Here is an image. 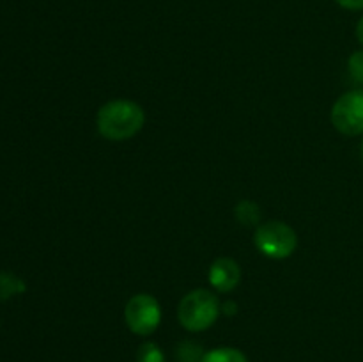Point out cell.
Wrapping results in <instances>:
<instances>
[{"instance_id":"5","label":"cell","mask_w":363,"mask_h":362,"mask_svg":"<svg viewBox=\"0 0 363 362\" xmlns=\"http://www.w3.org/2000/svg\"><path fill=\"white\" fill-rule=\"evenodd\" d=\"M332 123L340 133H363V91H350L340 96L332 109Z\"/></svg>"},{"instance_id":"4","label":"cell","mask_w":363,"mask_h":362,"mask_svg":"<svg viewBox=\"0 0 363 362\" xmlns=\"http://www.w3.org/2000/svg\"><path fill=\"white\" fill-rule=\"evenodd\" d=\"M124 318L130 330L137 336H151L162 322V307L149 293H138L128 300Z\"/></svg>"},{"instance_id":"7","label":"cell","mask_w":363,"mask_h":362,"mask_svg":"<svg viewBox=\"0 0 363 362\" xmlns=\"http://www.w3.org/2000/svg\"><path fill=\"white\" fill-rule=\"evenodd\" d=\"M201 362H248V358L245 357L243 351L236 350V348H215L211 351H206L202 355Z\"/></svg>"},{"instance_id":"1","label":"cell","mask_w":363,"mask_h":362,"mask_svg":"<svg viewBox=\"0 0 363 362\" xmlns=\"http://www.w3.org/2000/svg\"><path fill=\"white\" fill-rule=\"evenodd\" d=\"M144 110L130 99H112L98 112V131L106 141H128L144 126Z\"/></svg>"},{"instance_id":"10","label":"cell","mask_w":363,"mask_h":362,"mask_svg":"<svg viewBox=\"0 0 363 362\" xmlns=\"http://www.w3.org/2000/svg\"><path fill=\"white\" fill-rule=\"evenodd\" d=\"M137 362H165V355H163L162 348L156 343H147L140 344L137 351Z\"/></svg>"},{"instance_id":"12","label":"cell","mask_w":363,"mask_h":362,"mask_svg":"<svg viewBox=\"0 0 363 362\" xmlns=\"http://www.w3.org/2000/svg\"><path fill=\"white\" fill-rule=\"evenodd\" d=\"M347 67H350V73L353 77L354 82L363 84V50L360 52H354L353 55L347 60Z\"/></svg>"},{"instance_id":"14","label":"cell","mask_w":363,"mask_h":362,"mask_svg":"<svg viewBox=\"0 0 363 362\" xmlns=\"http://www.w3.org/2000/svg\"><path fill=\"white\" fill-rule=\"evenodd\" d=\"M357 38H358V41L363 45V16L360 18V21H358V25H357Z\"/></svg>"},{"instance_id":"3","label":"cell","mask_w":363,"mask_h":362,"mask_svg":"<svg viewBox=\"0 0 363 362\" xmlns=\"http://www.w3.org/2000/svg\"><path fill=\"white\" fill-rule=\"evenodd\" d=\"M254 243L262 256L272 259H286L296 251L298 236L291 226L280 220L261 224L255 229Z\"/></svg>"},{"instance_id":"8","label":"cell","mask_w":363,"mask_h":362,"mask_svg":"<svg viewBox=\"0 0 363 362\" xmlns=\"http://www.w3.org/2000/svg\"><path fill=\"white\" fill-rule=\"evenodd\" d=\"M25 290V284L21 283V279H18L16 275L9 272L0 273V300H7L13 295L21 293Z\"/></svg>"},{"instance_id":"9","label":"cell","mask_w":363,"mask_h":362,"mask_svg":"<svg viewBox=\"0 0 363 362\" xmlns=\"http://www.w3.org/2000/svg\"><path fill=\"white\" fill-rule=\"evenodd\" d=\"M236 216L241 224L245 226H252V224H257L261 219V212H259V206L254 204L250 201H243L236 206Z\"/></svg>"},{"instance_id":"6","label":"cell","mask_w":363,"mask_h":362,"mask_svg":"<svg viewBox=\"0 0 363 362\" xmlns=\"http://www.w3.org/2000/svg\"><path fill=\"white\" fill-rule=\"evenodd\" d=\"M241 270L234 259L220 258L209 268V283L220 293H229L240 284Z\"/></svg>"},{"instance_id":"11","label":"cell","mask_w":363,"mask_h":362,"mask_svg":"<svg viewBox=\"0 0 363 362\" xmlns=\"http://www.w3.org/2000/svg\"><path fill=\"white\" fill-rule=\"evenodd\" d=\"M202 350L194 343H183L177 348V358L179 362H201Z\"/></svg>"},{"instance_id":"15","label":"cell","mask_w":363,"mask_h":362,"mask_svg":"<svg viewBox=\"0 0 363 362\" xmlns=\"http://www.w3.org/2000/svg\"><path fill=\"white\" fill-rule=\"evenodd\" d=\"M362 158H363V142H362Z\"/></svg>"},{"instance_id":"2","label":"cell","mask_w":363,"mask_h":362,"mask_svg":"<svg viewBox=\"0 0 363 362\" xmlns=\"http://www.w3.org/2000/svg\"><path fill=\"white\" fill-rule=\"evenodd\" d=\"M220 304L216 295L208 290H194L181 300L177 309L179 323L190 332H202L216 322Z\"/></svg>"},{"instance_id":"13","label":"cell","mask_w":363,"mask_h":362,"mask_svg":"<svg viewBox=\"0 0 363 362\" xmlns=\"http://www.w3.org/2000/svg\"><path fill=\"white\" fill-rule=\"evenodd\" d=\"M340 7L350 11H360L363 9V0H335Z\"/></svg>"}]
</instances>
